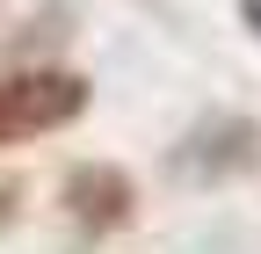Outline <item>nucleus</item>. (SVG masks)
<instances>
[{"label": "nucleus", "mask_w": 261, "mask_h": 254, "mask_svg": "<svg viewBox=\"0 0 261 254\" xmlns=\"http://www.w3.org/2000/svg\"><path fill=\"white\" fill-rule=\"evenodd\" d=\"M87 102H94V87L73 66H8L0 73V145L51 138L65 123H80Z\"/></svg>", "instance_id": "1"}, {"label": "nucleus", "mask_w": 261, "mask_h": 254, "mask_svg": "<svg viewBox=\"0 0 261 254\" xmlns=\"http://www.w3.org/2000/svg\"><path fill=\"white\" fill-rule=\"evenodd\" d=\"M261 167V123L240 116V109H211V116H196L181 145L167 153V174L189 182V189H218V182H240Z\"/></svg>", "instance_id": "2"}, {"label": "nucleus", "mask_w": 261, "mask_h": 254, "mask_svg": "<svg viewBox=\"0 0 261 254\" xmlns=\"http://www.w3.org/2000/svg\"><path fill=\"white\" fill-rule=\"evenodd\" d=\"M58 204H65V218H73L80 233H123L130 218H138V182L123 167H109V160H80L65 174Z\"/></svg>", "instance_id": "3"}, {"label": "nucleus", "mask_w": 261, "mask_h": 254, "mask_svg": "<svg viewBox=\"0 0 261 254\" xmlns=\"http://www.w3.org/2000/svg\"><path fill=\"white\" fill-rule=\"evenodd\" d=\"M15 218H22V182L0 174V233H15Z\"/></svg>", "instance_id": "4"}, {"label": "nucleus", "mask_w": 261, "mask_h": 254, "mask_svg": "<svg viewBox=\"0 0 261 254\" xmlns=\"http://www.w3.org/2000/svg\"><path fill=\"white\" fill-rule=\"evenodd\" d=\"M240 15L254 22V37H261V0H240Z\"/></svg>", "instance_id": "5"}]
</instances>
